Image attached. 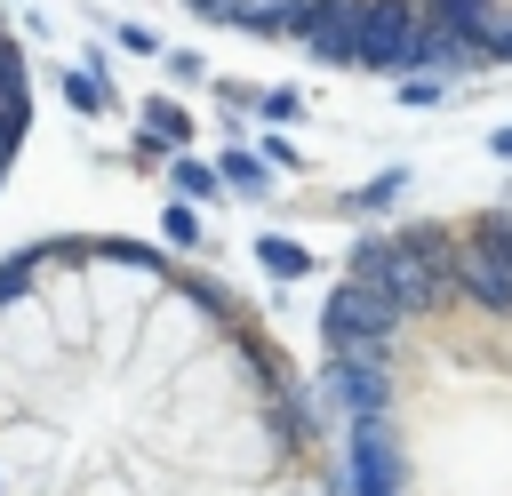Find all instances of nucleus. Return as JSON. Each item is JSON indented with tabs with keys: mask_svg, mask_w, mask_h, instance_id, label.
Segmentation results:
<instances>
[{
	"mask_svg": "<svg viewBox=\"0 0 512 496\" xmlns=\"http://www.w3.org/2000/svg\"><path fill=\"white\" fill-rule=\"evenodd\" d=\"M256 264H264L272 280H312V248H296V240H280V232H256Z\"/></svg>",
	"mask_w": 512,
	"mask_h": 496,
	"instance_id": "1",
	"label": "nucleus"
},
{
	"mask_svg": "<svg viewBox=\"0 0 512 496\" xmlns=\"http://www.w3.org/2000/svg\"><path fill=\"white\" fill-rule=\"evenodd\" d=\"M144 128H152L160 144H184V152H192V112H184V104H168V96H144Z\"/></svg>",
	"mask_w": 512,
	"mask_h": 496,
	"instance_id": "2",
	"label": "nucleus"
},
{
	"mask_svg": "<svg viewBox=\"0 0 512 496\" xmlns=\"http://www.w3.org/2000/svg\"><path fill=\"white\" fill-rule=\"evenodd\" d=\"M216 176H224V192H272V176H264V160H256L248 144H232V152L216 160Z\"/></svg>",
	"mask_w": 512,
	"mask_h": 496,
	"instance_id": "3",
	"label": "nucleus"
},
{
	"mask_svg": "<svg viewBox=\"0 0 512 496\" xmlns=\"http://www.w3.org/2000/svg\"><path fill=\"white\" fill-rule=\"evenodd\" d=\"M168 176H176V200H192V208L224 192V176H216L208 160H192V152H176V168H168Z\"/></svg>",
	"mask_w": 512,
	"mask_h": 496,
	"instance_id": "4",
	"label": "nucleus"
},
{
	"mask_svg": "<svg viewBox=\"0 0 512 496\" xmlns=\"http://www.w3.org/2000/svg\"><path fill=\"white\" fill-rule=\"evenodd\" d=\"M56 88H64V104H72V112H112L104 80H96V72H80V64H64V72H56Z\"/></svg>",
	"mask_w": 512,
	"mask_h": 496,
	"instance_id": "5",
	"label": "nucleus"
},
{
	"mask_svg": "<svg viewBox=\"0 0 512 496\" xmlns=\"http://www.w3.org/2000/svg\"><path fill=\"white\" fill-rule=\"evenodd\" d=\"M400 104H408V112H432V104H440V72H408V80H400Z\"/></svg>",
	"mask_w": 512,
	"mask_h": 496,
	"instance_id": "6",
	"label": "nucleus"
},
{
	"mask_svg": "<svg viewBox=\"0 0 512 496\" xmlns=\"http://www.w3.org/2000/svg\"><path fill=\"white\" fill-rule=\"evenodd\" d=\"M256 112H264L272 128H288V120L304 112V96H296V88H264V96H256Z\"/></svg>",
	"mask_w": 512,
	"mask_h": 496,
	"instance_id": "7",
	"label": "nucleus"
},
{
	"mask_svg": "<svg viewBox=\"0 0 512 496\" xmlns=\"http://www.w3.org/2000/svg\"><path fill=\"white\" fill-rule=\"evenodd\" d=\"M400 184H408V176H400V168H384V176H368V184L352 192V208H384V200H400Z\"/></svg>",
	"mask_w": 512,
	"mask_h": 496,
	"instance_id": "8",
	"label": "nucleus"
},
{
	"mask_svg": "<svg viewBox=\"0 0 512 496\" xmlns=\"http://www.w3.org/2000/svg\"><path fill=\"white\" fill-rule=\"evenodd\" d=\"M160 232H168L176 248H192V240H200V208H192V200H176V208L160 216Z\"/></svg>",
	"mask_w": 512,
	"mask_h": 496,
	"instance_id": "9",
	"label": "nucleus"
},
{
	"mask_svg": "<svg viewBox=\"0 0 512 496\" xmlns=\"http://www.w3.org/2000/svg\"><path fill=\"white\" fill-rule=\"evenodd\" d=\"M120 48H128V56H168V48H160V32H152V24H120Z\"/></svg>",
	"mask_w": 512,
	"mask_h": 496,
	"instance_id": "10",
	"label": "nucleus"
},
{
	"mask_svg": "<svg viewBox=\"0 0 512 496\" xmlns=\"http://www.w3.org/2000/svg\"><path fill=\"white\" fill-rule=\"evenodd\" d=\"M160 64H168V80H192V88H200V80H208V64H200V56H192V48H168V56H160Z\"/></svg>",
	"mask_w": 512,
	"mask_h": 496,
	"instance_id": "11",
	"label": "nucleus"
},
{
	"mask_svg": "<svg viewBox=\"0 0 512 496\" xmlns=\"http://www.w3.org/2000/svg\"><path fill=\"white\" fill-rule=\"evenodd\" d=\"M488 152H496V160H512V128H496V136H488Z\"/></svg>",
	"mask_w": 512,
	"mask_h": 496,
	"instance_id": "12",
	"label": "nucleus"
}]
</instances>
